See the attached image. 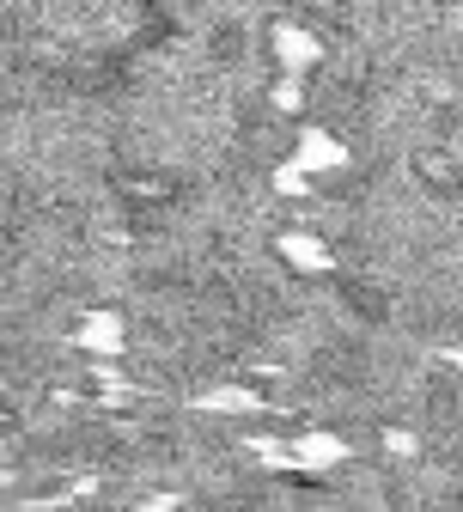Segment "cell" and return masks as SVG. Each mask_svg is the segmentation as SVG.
<instances>
[{"instance_id":"cell-1","label":"cell","mask_w":463,"mask_h":512,"mask_svg":"<svg viewBox=\"0 0 463 512\" xmlns=\"http://www.w3.org/2000/svg\"><path fill=\"white\" fill-rule=\"evenodd\" d=\"M421 177H433L439 189H457V183H463V177H457V165H451L445 153H421Z\"/></svg>"}]
</instances>
